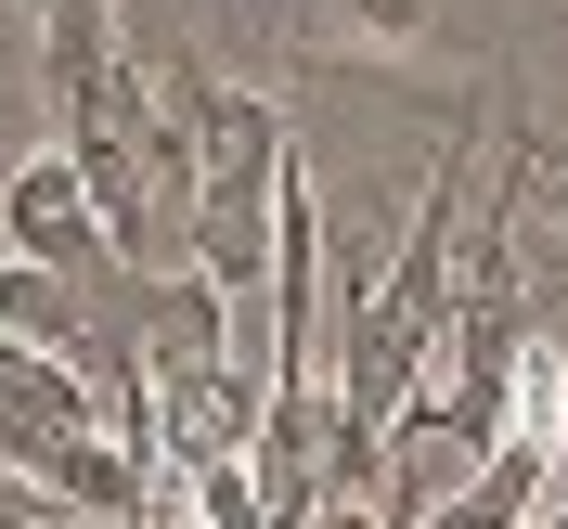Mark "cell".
<instances>
[{"label": "cell", "mask_w": 568, "mask_h": 529, "mask_svg": "<svg viewBox=\"0 0 568 529\" xmlns=\"http://www.w3.org/2000/svg\"><path fill=\"white\" fill-rule=\"evenodd\" d=\"M284 39L323 78H439V0H297Z\"/></svg>", "instance_id": "3957f363"}, {"label": "cell", "mask_w": 568, "mask_h": 529, "mask_svg": "<svg viewBox=\"0 0 568 529\" xmlns=\"http://www.w3.org/2000/svg\"><path fill=\"white\" fill-rule=\"evenodd\" d=\"M504 169H517V233H556V272H568V169L517 130V104H504ZM556 272H530V284H556Z\"/></svg>", "instance_id": "277c9868"}, {"label": "cell", "mask_w": 568, "mask_h": 529, "mask_svg": "<svg viewBox=\"0 0 568 529\" xmlns=\"http://www.w3.org/2000/svg\"><path fill=\"white\" fill-rule=\"evenodd\" d=\"M542 517H568V491H556V503H542Z\"/></svg>", "instance_id": "5b68a950"}, {"label": "cell", "mask_w": 568, "mask_h": 529, "mask_svg": "<svg viewBox=\"0 0 568 529\" xmlns=\"http://www.w3.org/2000/svg\"><path fill=\"white\" fill-rule=\"evenodd\" d=\"M0 246L39 258V272H78V284H116V272H130L65 142H39V155H13V169H0Z\"/></svg>", "instance_id": "7a4b0ae2"}, {"label": "cell", "mask_w": 568, "mask_h": 529, "mask_svg": "<svg viewBox=\"0 0 568 529\" xmlns=\"http://www.w3.org/2000/svg\"><path fill=\"white\" fill-rule=\"evenodd\" d=\"M0 465H27L65 517H116V529L155 517V465L116 439L104 375L39 349V336H0Z\"/></svg>", "instance_id": "6da1fadb"}]
</instances>
